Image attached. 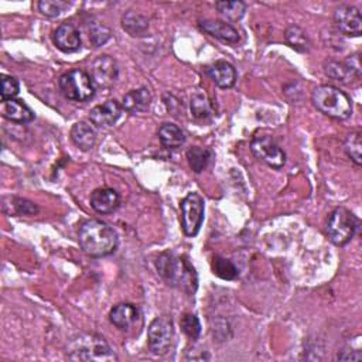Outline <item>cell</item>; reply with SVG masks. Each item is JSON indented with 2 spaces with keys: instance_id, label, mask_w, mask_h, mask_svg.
<instances>
[{
  "instance_id": "cell-1",
  "label": "cell",
  "mask_w": 362,
  "mask_h": 362,
  "mask_svg": "<svg viewBox=\"0 0 362 362\" xmlns=\"http://www.w3.org/2000/svg\"><path fill=\"white\" fill-rule=\"evenodd\" d=\"M81 249L90 257H103L112 255L117 247L116 230L100 219L85 221L78 230Z\"/></svg>"
},
{
  "instance_id": "cell-2",
  "label": "cell",
  "mask_w": 362,
  "mask_h": 362,
  "mask_svg": "<svg viewBox=\"0 0 362 362\" xmlns=\"http://www.w3.org/2000/svg\"><path fill=\"white\" fill-rule=\"evenodd\" d=\"M156 266L158 274L168 286L177 287L189 296L195 293L198 277L194 266L187 257L165 252L158 256Z\"/></svg>"
},
{
  "instance_id": "cell-3",
  "label": "cell",
  "mask_w": 362,
  "mask_h": 362,
  "mask_svg": "<svg viewBox=\"0 0 362 362\" xmlns=\"http://www.w3.org/2000/svg\"><path fill=\"white\" fill-rule=\"evenodd\" d=\"M66 358L71 361H116V355L102 335L78 334L66 345Z\"/></svg>"
},
{
  "instance_id": "cell-4",
  "label": "cell",
  "mask_w": 362,
  "mask_h": 362,
  "mask_svg": "<svg viewBox=\"0 0 362 362\" xmlns=\"http://www.w3.org/2000/svg\"><path fill=\"white\" fill-rule=\"evenodd\" d=\"M311 102L321 113L345 120L352 115V102L349 96L339 88L332 85H320L311 92Z\"/></svg>"
},
{
  "instance_id": "cell-5",
  "label": "cell",
  "mask_w": 362,
  "mask_h": 362,
  "mask_svg": "<svg viewBox=\"0 0 362 362\" xmlns=\"http://www.w3.org/2000/svg\"><path fill=\"white\" fill-rule=\"evenodd\" d=\"M359 228V219L344 206L335 208L327 219V235L337 246L346 245Z\"/></svg>"
},
{
  "instance_id": "cell-6",
  "label": "cell",
  "mask_w": 362,
  "mask_h": 362,
  "mask_svg": "<svg viewBox=\"0 0 362 362\" xmlns=\"http://www.w3.org/2000/svg\"><path fill=\"white\" fill-rule=\"evenodd\" d=\"M58 86L64 98L74 102H86L95 95V83L82 69H71L62 74Z\"/></svg>"
},
{
  "instance_id": "cell-7",
  "label": "cell",
  "mask_w": 362,
  "mask_h": 362,
  "mask_svg": "<svg viewBox=\"0 0 362 362\" xmlns=\"http://www.w3.org/2000/svg\"><path fill=\"white\" fill-rule=\"evenodd\" d=\"M174 339V325L173 320L168 315L156 317L147 329V345L151 354L154 355H165Z\"/></svg>"
},
{
  "instance_id": "cell-8",
  "label": "cell",
  "mask_w": 362,
  "mask_h": 362,
  "mask_svg": "<svg viewBox=\"0 0 362 362\" xmlns=\"http://www.w3.org/2000/svg\"><path fill=\"white\" fill-rule=\"evenodd\" d=\"M181 228L187 236H195L204 222L205 204L204 198L197 192L187 194L181 204Z\"/></svg>"
},
{
  "instance_id": "cell-9",
  "label": "cell",
  "mask_w": 362,
  "mask_h": 362,
  "mask_svg": "<svg viewBox=\"0 0 362 362\" xmlns=\"http://www.w3.org/2000/svg\"><path fill=\"white\" fill-rule=\"evenodd\" d=\"M250 150L255 157L272 168H281L286 164V153L269 134L255 136L250 141Z\"/></svg>"
},
{
  "instance_id": "cell-10",
  "label": "cell",
  "mask_w": 362,
  "mask_h": 362,
  "mask_svg": "<svg viewBox=\"0 0 362 362\" xmlns=\"http://www.w3.org/2000/svg\"><path fill=\"white\" fill-rule=\"evenodd\" d=\"M324 71L331 79L342 83H352L355 81H359L361 65H359L358 54L349 55L346 61H342V62L327 61L324 64Z\"/></svg>"
},
{
  "instance_id": "cell-11",
  "label": "cell",
  "mask_w": 362,
  "mask_h": 362,
  "mask_svg": "<svg viewBox=\"0 0 362 362\" xmlns=\"http://www.w3.org/2000/svg\"><path fill=\"white\" fill-rule=\"evenodd\" d=\"M334 23L337 28L348 37H359L362 33L361 11L355 6L341 4L334 10Z\"/></svg>"
},
{
  "instance_id": "cell-12",
  "label": "cell",
  "mask_w": 362,
  "mask_h": 362,
  "mask_svg": "<svg viewBox=\"0 0 362 362\" xmlns=\"http://www.w3.org/2000/svg\"><path fill=\"white\" fill-rule=\"evenodd\" d=\"M119 76L116 61L109 55L98 57L90 65V78L99 88L109 89L115 85Z\"/></svg>"
},
{
  "instance_id": "cell-13",
  "label": "cell",
  "mask_w": 362,
  "mask_h": 362,
  "mask_svg": "<svg viewBox=\"0 0 362 362\" xmlns=\"http://www.w3.org/2000/svg\"><path fill=\"white\" fill-rule=\"evenodd\" d=\"M122 105L115 100H106L102 105H96L90 109L89 112V119L93 124L99 126V127H107V126H113L122 116Z\"/></svg>"
},
{
  "instance_id": "cell-14",
  "label": "cell",
  "mask_w": 362,
  "mask_h": 362,
  "mask_svg": "<svg viewBox=\"0 0 362 362\" xmlns=\"http://www.w3.org/2000/svg\"><path fill=\"white\" fill-rule=\"evenodd\" d=\"M54 44L62 52H75L81 48V33L79 30L71 23L59 24L52 34Z\"/></svg>"
},
{
  "instance_id": "cell-15",
  "label": "cell",
  "mask_w": 362,
  "mask_h": 362,
  "mask_svg": "<svg viewBox=\"0 0 362 362\" xmlns=\"http://www.w3.org/2000/svg\"><path fill=\"white\" fill-rule=\"evenodd\" d=\"M109 320L116 328L122 331H129L139 322L140 310L132 303H119L110 310Z\"/></svg>"
},
{
  "instance_id": "cell-16",
  "label": "cell",
  "mask_w": 362,
  "mask_h": 362,
  "mask_svg": "<svg viewBox=\"0 0 362 362\" xmlns=\"http://www.w3.org/2000/svg\"><path fill=\"white\" fill-rule=\"evenodd\" d=\"M198 27L199 30H202L204 33L229 42V44H236L240 40L239 31L229 23L226 21H221V20H199L198 21Z\"/></svg>"
},
{
  "instance_id": "cell-17",
  "label": "cell",
  "mask_w": 362,
  "mask_h": 362,
  "mask_svg": "<svg viewBox=\"0 0 362 362\" xmlns=\"http://www.w3.org/2000/svg\"><path fill=\"white\" fill-rule=\"evenodd\" d=\"M90 206L99 214H112L120 205L119 194L109 187H100L90 192Z\"/></svg>"
},
{
  "instance_id": "cell-18",
  "label": "cell",
  "mask_w": 362,
  "mask_h": 362,
  "mask_svg": "<svg viewBox=\"0 0 362 362\" xmlns=\"http://www.w3.org/2000/svg\"><path fill=\"white\" fill-rule=\"evenodd\" d=\"M1 115L14 123H28L34 119V112L21 99H6L1 100Z\"/></svg>"
},
{
  "instance_id": "cell-19",
  "label": "cell",
  "mask_w": 362,
  "mask_h": 362,
  "mask_svg": "<svg viewBox=\"0 0 362 362\" xmlns=\"http://www.w3.org/2000/svg\"><path fill=\"white\" fill-rule=\"evenodd\" d=\"M208 75L214 81V83L222 89L232 88L236 82V69L228 61H215L208 68Z\"/></svg>"
},
{
  "instance_id": "cell-20",
  "label": "cell",
  "mask_w": 362,
  "mask_h": 362,
  "mask_svg": "<svg viewBox=\"0 0 362 362\" xmlns=\"http://www.w3.org/2000/svg\"><path fill=\"white\" fill-rule=\"evenodd\" d=\"M151 92L148 90V88L146 86H141V88H137V89H133L130 92H127L124 96H123V100H122V107L129 112V113H141V112H146L148 107H150V103H151Z\"/></svg>"
},
{
  "instance_id": "cell-21",
  "label": "cell",
  "mask_w": 362,
  "mask_h": 362,
  "mask_svg": "<svg viewBox=\"0 0 362 362\" xmlns=\"http://www.w3.org/2000/svg\"><path fill=\"white\" fill-rule=\"evenodd\" d=\"M71 140L78 148L88 151L96 143V132L90 124L85 122H78L71 127Z\"/></svg>"
},
{
  "instance_id": "cell-22",
  "label": "cell",
  "mask_w": 362,
  "mask_h": 362,
  "mask_svg": "<svg viewBox=\"0 0 362 362\" xmlns=\"http://www.w3.org/2000/svg\"><path fill=\"white\" fill-rule=\"evenodd\" d=\"M122 27L124 31H127L133 37H141L148 30V20L146 16H143L139 11H127L122 17Z\"/></svg>"
},
{
  "instance_id": "cell-23",
  "label": "cell",
  "mask_w": 362,
  "mask_h": 362,
  "mask_svg": "<svg viewBox=\"0 0 362 362\" xmlns=\"http://www.w3.org/2000/svg\"><path fill=\"white\" fill-rule=\"evenodd\" d=\"M157 134H158L160 143L165 148H177L185 140L182 130L177 124H174V123H163L158 127Z\"/></svg>"
},
{
  "instance_id": "cell-24",
  "label": "cell",
  "mask_w": 362,
  "mask_h": 362,
  "mask_svg": "<svg viewBox=\"0 0 362 362\" xmlns=\"http://www.w3.org/2000/svg\"><path fill=\"white\" fill-rule=\"evenodd\" d=\"M284 40L287 45L298 52H305L310 48V40L305 31L298 25H290L284 31Z\"/></svg>"
},
{
  "instance_id": "cell-25",
  "label": "cell",
  "mask_w": 362,
  "mask_h": 362,
  "mask_svg": "<svg viewBox=\"0 0 362 362\" xmlns=\"http://www.w3.org/2000/svg\"><path fill=\"white\" fill-rule=\"evenodd\" d=\"M362 133L359 130L356 132H351L345 141H344V150L346 153V156L356 164L361 165L362 164Z\"/></svg>"
},
{
  "instance_id": "cell-26",
  "label": "cell",
  "mask_w": 362,
  "mask_h": 362,
  "mask_svg": "<svg viewBox=\"0 0 362 362\" xmlns=\"http://www.w3.org/2000/svg\"><path fill=\"white\" fill-rule=\"evenodd\" d=\"M187 158H188V164L192 168V171L201 173L208 165V161L211 158V151L208 148L195 146V147H191L187 150Z\"/></svg>"
},
{
  "instance_id": "cell-27",
  "label": "cell",
  "mask_w": 362,
  "mask_h": 362,
  "mask_svg": "<svg viewBox=\"0 0 362 362\" xmlns=\"http://www.w3.org/2000/svg\"><path fill=\"white\" fill-rule=\"evenodd\" d=\"M215 7L222 16H225L228 20H232V21L240 20L246 11V4L240 0L216 1Z\"/></svg>"
},
{
  "instance_id": "cell-28",
  "label": "cell",
  "mask_w": 362,
  "mask_h": 362,
  "mask_svg": "<svg viewBox=\"0 0 362 362\" xmlns=\"http://www.w3.org/2000/svg\"><path fill=\"white\" fill-rule=\"evenodd\" d=\"M212 270L218 277H221L223 280H233L239 276V269L236 267V264L232 260L221 257V256L214 257Z\"/></svg>"
},
{
  "instance_id": "cell-29",
  "label": "cell",
  "mask_w": 362,
  "mask_h": 362,
  "mask_svg": "<svg viewBox=\"0 0 362 362\" xmlns=\"http://www.w3.org/2000/svg\"><path fill=\"white\" fill-rule=\"evenodd\" d=\"M189 107H191L192 116H195L198 119H206L214 112L209 99L205 95H202V93H197V95H194L191 98Z\"/></svg>"
},
{
  "instance_id": "cell-30",
  "label": "cell",
  "mask_w": 362,
  "mask_h": 362,
  "mask_svg": "<svg viewBox=\"0 0 362 362\" xmlns=\"http://www.w3.org/2000/svg\"><path fill=\"white\" fill-rule=\"evenodd\" d=\"M88 30H89V40L95 47H100L103 44H106L112 37L110 28L100 21L89 23Z\"/></svg>"
},
{
  "instance_id": "cell-31",
  "label": "cell",
  "mask_w": 362,
  "mask_h": 362,
  "mask_svg": "<svg viewBox=\"0 0 362 362\" xmlns=\"http://www.w3.org/2000/svg\"><path fill=\"white\" fill-rule=\"evenodd\" d=\"M180 327L189 339H197L201 334V322L195 314H184L180 320Z\"/></svg>"
},
{
  "instance_id": "cell-32",
  "label": "cell",
  "mask_w": 362,
  "mask_h": 362,
  "mask_svg": "<svg viewBox=\"0 0 362 362\" xmlns=\"http://www.w3.org/2000/svg\"><path fill=\"white\" fill-rule=\"evenodd\" d=\"M69 6L68 1L62 0H41L38 1V10L47 17H57Z\"/></svg>"
},
{
  "instance_id": "cell-33",
  "label": "cell",
  "mask_w": 362,
  "mask_h": 362,
  "mask_svg": "<svg viewBox=\"0 0 362 362\" xmlns=\"http://www.w3.org/2000/svg\"><path fill=\"white\" fill-rule=\"evenodd\" d=\"M18 90H20V83L17 78L1 74V100L16 98L18 95Z\"/></svg>"
},
{
  "instance_id": "cell-34",
  "label": "cell",
  "mask_w": 362,
  "mask_h": 362,
  "mask_svg": "<svg viewBox=\"0 0 362 362\" xmlns=\"http://www.w3.org/2000/svg\"><path fill=\"white\" fill-rule=\"evenodd\" d=\"M14 208L20 215H34L38 211V208L31 201L24 198H14Z\"/></svg>"
},
{
  "instance_id": "cell-35",
  "label": "cell",
  "mask_w": 362,
  "mask_h": 362,
  "mask_svg": "<svg viewBox=\"0 0 362 362\" xmlns=\"http://www.w3.org/2000/svg\"><path fill=\"white\" fill-rule=\"evenodd\" d=\"M337 359H339V361H361L362 354L358 349L356 351L351 349V352L349 351H341V352H338Z\"/></svg>"
}]
</instances>
